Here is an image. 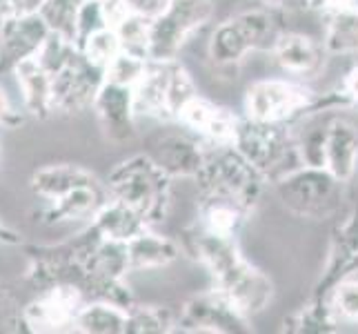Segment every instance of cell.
<instances>
[{
    "instance_id": "60d3db41",
    "label": "cell",
    "mask_w": 358,
    "mask_h": 334,
    "mask_svg": "<svg viewBox=\"0 0 358 334\" xmlns=\"http://www.w3.org/2000/svg\"><path fill=\"white\" fill-rule=\"evenodd\" d=\"M0 243L5 245H22V239L16 230H11L9 225H5L3 221H0Z\"/></svg>"
},
{
    "instance_id": "8992f818",
    "label": "cell",
    "mask_w": 358,
    "mask_h": 334,
    "mask_svg": "<svg viewBox=\"0 0 358 334\" xmlns=\"http://www.w3.org/2000/svg\"><path fill=\"white\" fill-rule=\"evenodd\" d=\"M243 107L247 118L294 125L318 114V94L299 78H263L247 88Z\"/></svg>"
},
{
    "instance_id": "83f0119b",
    "label": "cell",
    "mask_w": 358,
    "mask_h": 334,
    "mask_svg": "<svg viewBox=\"0 0 358 334\" xmlns=\"http://www.w3.org/2000/svg\"><path fill=\"white\" fill-rule=\"evenodd\" d=\"M247 214H250L247 209L231 201L216 199V196H201L196 225H201L207 232L223 234V237H236Z\"/></svg>"
},
{
    "instance_id": "3957f363",
    "label": "cell",
    "mask_w": 358,
    "mask_h": 334,
    "mask_svg": "<svg viewBox=\"0 0 358 334\" xmlns=\"http://www.w3.org/2000/svg\"><path fill=\"white\" fill-rule=\"evenodd\" d=\"M201 196H216L241 205L247 212L265 192V176L234 145H207L203 169L194 179Z\"/></svg>"
},
{
    "instance_id": "836d02e7",
    "label": "cell",
    "mask_w": 358,
    "mask_h": 334,
    "mask_svg": "<svg viewBox=\"0 0 358 334\" xmlns=\"http://www.w3.org/2000/svg\"><path fill=\"white\" fill-rule=\"evenodd\" d=\"M147 65H150V58L145 56H136L129 52H120L112 63L105 69V81L116 83V85H125V88H136L145 76Z\"/></svg>"
},
{
    "instance_id": "e0dca14e",
    "label": "cell",
    "mask_w": 358,
    "mask_h": 334,
    "mask_svg": "<svg viewBox=\"0 0 358 334\" xmlns=\"http://www.w3.org/2000/svg\"><path fill=\"white\" fill-rule=\"evenodd\" d=\"M327 172L350 183L358 169V127L345 116H331L323 123V160Z\"/></svg>"
},
{
    "instance_id": "44dd1931",
    "label": "cell",
    "mask_w": 358,
    "mask_h": 334,
    "mask_svg": "<svg viewBox=\"0 0 358 334\" xmlns=\"http://www.w3.org/2000/svg\"><path fill=\"white\" fill-rule=\"evenodd\" d=\"M167 88H169V60H150L145 76L134 88L136 116L171 123Z\"/></svg>"
},
{
    "instance_id": "d590c367",
    "label": "cell",
    "mask_w": 358,
    "mask_h": 334,
    "mask_svg": "<svg viewBox=\"0 0 358 334\" xmlns=\"http://www.w3.org/2000/svg\"><path fill=\"white\" fill-rule=\"evenodd\" d=\"M20 310L14 294H11L3 283H0V328L3 330H11V332H20L22 323H20Z\"/></svg>"
},
{
    "instance_id": "4dcf8cb0",
    "label": "cell",
    "mask_w": 358,
    "mask_h": 334,
    "mask_svg": "<svg viewBox=\"0 0 358 334\" xmlns=\"http://www.w3.org/2000/svg\"><path fill=\"white\" fill-rule=\"evenodd\" d=\"M85 0H45L38 14L47 22L49 32L65 36L76 43V22Z\"/></svg>"
},
{
    "instance_id": "f1b7e54d",
    "label": "cell",
    "mask_w": 358,
    "mask_h": 334,
    "mask_svg": "<svg viewBox=\"0 0 358 334\" xmlns=\"http://www.w3.org/2000/svg\"><path fill=\"white\" fill-rule=\"evenodd\" d=\"M176 332V316L163 305H138L127 310L125 334H169Z\"/></svg>"
},
{
    "instance_id": "6da1fadb",
    "label": "cell",
    "mask_w": 358,
    "mask_h": 334,
    "mask_svg": "<svg viewBox=\"0 0 358 334\" xmlns=\"http://www.w3.org/2000/svg\"><path fill=\"white\" fill-rule=\"evenodd\" d=\"M182 247L209 272L214 286L223 290L243 314L252 319L269 307L274 283L261 267L247 261L236 237H223L194 225L185 234Z\"/></svg>"
},
{
    "instance_id": "ffe728a7",
    "label": "cell",
    "mask_w": 358,
    "mask_h": 334,
    "mask_svg": "<svg viewBox=\"0 0 358 334\" xmlns=\"http://www.w3.org/2000/svg\"><path fill=\"white\" fill-rule=\"evenodd\" d=\"M18 88L22 94V107L27 116L45 120L54 114V81L49 71L38 63V58L24 60L14 69Z\"/></svg>"
},
{
    "instance_id": "d6a6232c",
    "label": "cell",
    "mask_w": 358,
    "mask_h": 334,
    "mask_svg": "<svg viewBox=\"0 0 358 334\" xmlns=\"http://www.w3.org/2000/svg\"><path fill=\"white\" fill-rule=\"evenodd\" d=\"M78 49L83 52V56L92 60L94 65L107 69V65L122 52L120 41H118V34L114 27H105V29H98L92 36H87Z\"/></svg>"
},
{
    "instance_id": "9c48e42d",
    "label": "cell",
    "mask_w": 358,
    "mask_h": 334,
    "mask_svg": "<svg viewBox=\"0 0 358 334\" xmlns=\"http://www.w3.org/2000/svg\"><path fill=\"white\" fill-rule=\"evenodd\" d=\"M85 303L87 301L76 286H54L41 290L38 296L20 310L22 332H73V323H76V316Z\"/></svg>"
},
{
    "instance_id": "74e56055",
    "label": "cell",
    "mask_w": 358,
    "mask_h": 334,
    "mask_svg": "<svg viewBox=\"0 0 358 334\" xmlns=\"http://www.w3.org/2000/svg\"><path fill=\"white\" fill-rule=\"evenodd\" d=\"M24 114H27V111H18L14 105H11L5 88L0 85V127H16V125H20V123L24 120Z\"/></svg>"
},
{
    "instance_id": "e575fe53",
    "label": "cell",
    "mask_w": 358,
    "mask_h": 334,
    "mask_svg": "<svg viewBox=\"0 0 358 334\" xmlns=\"http://www.w3.org/2000/svg\"><path fill=\"white\" fill-rule=\"evenodd\" d=\"M105 27H112L105 14V5L98 3V0H85L78 14V22H76V45H80L94 32L105 29Z\"/></svg>"
},
{
    "instance_id": "f35d334b",
    "label": "cell",
    "mask_w": 358,
    "mask_h": 334,
    "mask_svg": "<svg viewBox=\"0 0 358 334\" xmlns=\"http://www.w3.org/2000/svg\"><path fill=\"white\" fill-rule=\"evenodd\" d=\"M125 7L134 14H141L145 18H156L158 14H163V9L169 5V0H122Z\"/></svg>"
},
{
    "instance_id": "f546056e",
    "label": "cell",
    "mask_w": 358,
    "mask_h": 334,
    "mask_svg": "<svg viewBox=\"0 0 358 334\" xmlns=\"http://www.w3.org/2000/svg\"><path fill=\"white\" fill-rule=\"evenodd\" d=\"M114 29L118 34L122 52L150 58V36H152V20L150 18H145L141 14H134V11H127V14H122L118 18Z\"/></svg>"
},
{
    "instance_id": "8d00e7d4",
    "label": "cell",
    "mask_w": 358,
    "mask_h": 334,
    "mask_svg": "<svg viewBox=\"0 0 358 334\" xmlns=\"http://www.w3.org/2000/svg\"><path fill=\"white\" fill-rule=\"evenodd\" d=\"M336 92H338L345 107H358V56H356V63L352 65V69L345 74V78L338 83Z\"/></svg>"
},
{
    "instance_id": "277c9868",
    "label": "cell",
    "mask_w": 358,
    "mask_h": 334,
    "mask_svg": "<svg viewBox=\"0 0 358 334\" xmlns=\"http://www.w3.org/2000/svg\"><path fill=\"white\" fill-rule=\"evenodd\" d=\"M231 145L261 172L269 185L305 165L299 150V136L292 132V125L282 123H263L241 116Z\"/></svg>"
},
{
    "instance_id": "5b68a950",
    "label": "cell",
    "mask_w": 358,
    "mask_h": 334,
    "mask_svg": "<svg viewBox=\"0 0 358 334\" xmlns=\"http://www.w3.org/2000/svg\"><path fill=\"white\" fill-rule=\"evenodd\" d=\"M345 185L331 172L316 165H301L274 183L278 201L289 214L307 221L334 218L345 201Z\"/></svg>"
},
{
    "instance_id": "8fae6325",
    "label": "cell",
    "mask_w": 358,
    "mask_h": 334,
    "mask_svg": "<svg viewBox=\"0 0 358 334\" xmlns=\"http://www.w3.org/2000/svg\"><path fill=\"white\" fill-rule=\"evenodd\" d=\"M54 81V111L60 114H78V111L92 109L98 90L105 83V69L94 65L92 60L76 56V60L58 71Z\"/></svg>"
},
{
    "instance_id": "d6986e66",
    "label": "cell",
    "mask_w": 358,
    "mask_h": 334,
    "mask_svg": "<svg viewBox=\"0 0 358 334\" xmlns=\"http://www.w3.org/2000/svg\"><path fill=\"white\" fill-rule=\"evenodd\" d=\"M254 47L238 16L218 22L207 43V58L218 71H236Z\"/></svg>"
},
{
    "instance_id": "5bb4252c",
    "label": "cell",
    "mask_w": 358,
    "mask_h": 334,
    "mask_svg": "<svg viewBox=\"0 0 358 334\" xmlns=\"http://www.w3.org/2000/svg\"><path fill=\"white\" fill-rule=\"evenodd\" d=\"M241 116L231 109L218 105L209 98L196 94L192 101L180 109L178 125L192 132L205 145H231Z\"/></svg>"
},
{
    "instance_id": "30bf717a",
    "label": "cell",
    "mask_w": 358,
    "mask_h": 334,
    "mask_svg": "<svg viewBox=\"0 0 358 334\" xmlns=\"http://www.w3.org/2000/svg\"><path fill=\"white\" fill-rule=\"evenodd\" d=\"M145 154H150L169 179H196L203 169L207 145L185 127L160 130L147 139Z\"/></svg>"
},
{
    "instance_id": "f6af8a7d",
    "label": "cell",
    "mask_w": 358,
    "mask_h": 334,
    "mask_svg": "<svg viewBox=\"0 0 358 334\" xmlns=\"http://www.w3.org/2000/svg\"><path fill=\"white\" fill-rule=\"evenodd\" d=\"M0 158H3V145H0Z\"/></svg>"
},
{
    "instance_id": "d4e9b609",
    "label": "cell",
    "mask_w": 358,
    "mask_h": 334,
    "mask_svg": "<svg viewBox=\"0 0 358 334\" xmlns=\"http://www.w3.org/2000/svg\"><path fill=\"white\" fill-rule=\"evenodd\" d=\"M323 47L327 56H358V7H343L325 14Z\"/></svg>"
},
{
    "instance_id": "ac0fdd59",
    "label": "cell",
    "mask_w": 358,
    "mask_h": 334,
    "mask_svg": "<svg viewBox=\"0 0 358 334\" xmlns=\"http://www.w3.org/2000/svg\"><path fill=\"white\" fill-rule=\"evenodd\" d=\"M109 199L107 185H85L76 188L69 194L60 196L56 201H47V207L41 212V221L45 225H58V223H76V221H92L94 214L103 207Z\"/></svg>"
},
{
    "instance_id": "4fadbf2b",
    "label": "cell",
    "mask_w": 358,
    "mask_h": 334,
    "mask_svg": "<svg viewBox=\"0 0 358 334\" xmlns=\"http://www.w3.org/2000/svg\"><path fill=\"white\" fill-rule=\"evenodd\" d=\"M358 274V205L331 232L327 261L318 283L314 286L312 299H327L331 288L348 277Z\"/></svg>"
},
{
    "instance_id": "ba28073f",
    "label": "cell",
    "mask_w": 358,
    "mask_h": 334,
    "mask_svg": "<svg viewBox=\"0 0 358 334\" xmlns=\"http://www.w3.org/2000/svg\"><path fill=\"white\" fill-rule=\"evenodd\" d=\"M176 330L192 334H247L252 332V319L214 286L212 290L192 294L182 303Z\"/></svg>"
},
{
    "instance_id": "ee69618b",
    "label": "cell",
    "mask_w": 358,
    "mask_h": 334,
    "mask_svg": "<svg viewBox=\"0 0 358 334\" xmlns=\"http://www.w3.org/2000/svg\"><path fill=\"white\" fill-rule=\"evenodd\" d=\"M265 5H271V7H280L282 3H285V0H263Z\"/></svg>"
},
{
    "instance_id": "9a60e30c",
    "label": "cell",
    "mask_w": 358,
    "mask_h": 334,
    "mask_svg": "<svg viewBox=\"0 0 358 334\" xmlns=\"http://www.w3.org/2000/svg\"><path fill=\"white\" fill-rule=\"evenodd\" d=\"M103 136L112 143H125L136 136L134 90L105 81L92 105Z\"/></svg>"
},
{
    "instance_id": "1f68e13d",
    "label": "cell",
    "mask_w": 358,
    "mask_h": 334,
    "mask_svg": "<svg viewBox=\"0 0 358 334\" xmlns=\"http://www.w3.org/2000/svg\"><path fill=\"white\" fill-rule=\"evenodd\" d=\"M327 303L341 326H358V277L336 283L327 294Z\"/></svg>"
},
{
    "instance_id": "7c38bea8",
    "label": "cell",
    "mask_w": 358,
    "mask_h": 334,
    "mask_svg": "<svg viewBox=\"0 0 358 334\" xmlns=\"http://www.w3.org/2000/svg\"><path fill=\"white\" fill-rule=\"evenodd\" d=\"M49 34L52 32L38 11L7 18L0 25V76L14 74L24 60L38 56Z\"/></svg>"
},
{
    "instance_id": "4316f807",
    "label": "cell",
    "mask_w": 358,
    "mask_h": 334,
    "mask_svg": "<svg viewBox=\"0 0 358 334\" xmlns=\"http://www.w3.org/2000/svg\"><path fill=\"white\" fill-rule=\"evenodd\" d=\"M341 330L327 299H310L299 310L282 319V332L292 334H334Z\"/></svg>"
},
{
    "instance_id": "7402d4cb",
    "label": "cell",
    "mask_w": 358,
    "mask_h": 334,
    "mask_svg": "<svg viewBox=\"0 0 358 334\" xmlns=\"http://www.w3.org/2000/svg\"><path fill=\"white\" fill-rule=\"evenodd\" d=\"M101 183L90 169L71 163H56V165H45L36 169L31 174L29 188L36 196H41L45 201H56L60 196L69 194L76 188H85V185H96Z\"/></svg>"
},
{
    "instance_id": "7dc6e473",
    "label": "cell",
    "mask_w": 358,
    "mask_h": 334,
    "mask_svg": "<svg viewBox=\"0 0 358 334\" xmlns=\"http://www.w3.org/2000/svg\"><path fill=\"white\" fill-rule=\"evenodd\" d=\"M98 3H105V0H98Z\"/></svg>"
},
{
    "instance_id": "b9f144b4",
    "label": "cell",
    "mask_w": 358,
    "mask_h": 334,
    "mask_svg": "<svg viewBox=\"0 0 358 334\" xmlns=\"http://www.w3.org/2000/svg\"><path fill=\"white\" fill-rule=\"evenodd\" d=\"M14 5L16 14H36L45 5V0H14Z\"/></svg>"
},
{
    "instance_id": "ab89813d",
    "label": "cell",
    "mask_w": 358,
    "mask_h": 334,
    "mask_svg": "<svg viewBox=\"0 0 358 334\" xmlns=\"http://www.w3.org/2000/svg\"><path fill=\"white\" fill-rule=\"evenodd\" d=\"M307 9L318 11V14H329V11H336L343 7H352L354 0H303Z\"/></svg>"
},
{
    "instance_id": "52a82bcc",
    "label": "cell",
    "mask_w": 358,
    "mask_h": 334,
    "mask_svg": "<svg viewBox=\"0 0 358 334\" xmlns=\"http://www.w3.org/2000/svg\"><path fill=\"white\" fill-rule=\"evenodd\" d=\"M214 0H169L163 14L152 18L150 60H176L205 25L214 18Z\"/></svg>"
},
{
    "instance_id": "2e32d148",
    "label": "cell",
    "mask_w": 358,
    "mask_h": 334,
    "mask_svg": "<svg viewBox=\"0 0 358 334\" xmlns=\"http://www.w3.org/2000/svg\"><path fill=\"white\" fill-rule=\"evenodd\" d=\"M276 65L289 74L292 78L299 81H310L316 78L325 67L327 52L323 43L301 32H282L278 43L271 49Z\"/></svg>"
},
{
    "instance_id": "7a4b0ae2",
    "label": "cell",
    "mask_w": 358,
    "mask_h": 334,
    "mask_svg": "<svg viewBox=\"0 0 358 334\" xmlns=\"http://www.w3.org/2000/svg\"><path fill=\"white\" fill-rule=\"evenodd\" d=\"M171 181L150 154H134L109 172L105 181L112 199L131 205L154 223L165 221L171 207Z\"/></svg>"
},
{
    "instance_id": "603a6c76",
    "label": "cell",
    "mask_w": 358,
    "mask_h": 334,
    "mask_svg": "<svg viewBox=\"0 0 358 334\" xmlns=\"http://www.w3.org/2000/svg\"><path fill=\"white\" fill-rule=\"evenodd\" d=\"M92 225L101 232L103 239L109 241H120V243H129L134 237H138L141 232H145L150 225L138 209H134L131 205L122 203L118 199H109L103 203V207L98 209L92 218Z\"/></svg>"
},
{
    "instance_id": "7bdbcfd3",
    "label": "cell",
    "mask_w": 358,
    "mask_h": 334,
    "mask_svg": "<svg viewBox=\"0 0 358 334\" xmlns=\"http://www.w3.org/2000/svg\"><path fill=\"white\" fill-rule=\"evenodd\" d=\"M16 16V5L14 0H0V25H3L7 18Z\"/></svg>"
},
{
    "instance_id": "bcb514c9",
    "label": "cell",
    "mask_w": 358,
    "mask_h": 334,
    "mask_svg": "<svg viewBox=\"0 0 358 334\" xmlns=\"http://www.w3.org/2000/svg\"><path fill=\"white\" fill-rule=\"evenodd\" d=\"M354 7H358V0H354Z\"/></svg>"
},
{
    "instance_id": "cb8c5ba5",
    "label": "cell",
    "mask_w": 358,
    "mask_h": 334,
    "mask_svg": "<svg viewBox=\"0 0 358 334\" xmlns=\"http://www.w3.org/2000/svg\"><path fill=\"white\" fill-rule=\"evenodd\" d=\"M127 256L131 272H152L174 263L180 256V245L147 228L127 243Z\"/></svg>"
},
{
    "instance_id": "484cf974",
    "label": "cell",
    "mask_w": 358,
    "mask_h": 334,
    "mask_svg": "<svg viewBox=\"0 0 358 334\" xmlns=\"http://www.w3.org/2000/svg\"><path fill=\"white\" fill-rule=\"evenodd\" d=\"M127 310L109 301H87L76 316L73 332L83 334H125Z\"/></svg>"
}]
</instances>
